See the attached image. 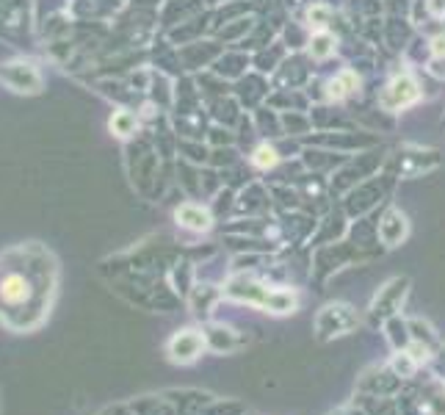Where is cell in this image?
Returning a JSON list of instances; mask_svg holds the SVG:
<instances>
[{"instance_id": "6da1fadb", "label": "cell", "mask_w": 445, "mask_h": 415, "mask_svg": "<svg viewBox=\"0 0 445 415\" xmlns=\"http://www.w3.org/2000/svg\"><path fill=\"white\" fill-rule=\"evenodd\" d=\"M418 100H421V89L412 75H396L379 94V105L385 111H401V108L415 105Z\"/></svg>"}, {"instance_id": "7a4b0ae2", "label": "cell", "mask_w": 445, "mask_h": 415, "mask_svg": "<svg viewBox=\"0 0 445 415\" xmlns=\"http://www.w3.org/2000/svg\"><path fill=\"white\" fill-rule=\"evenodd\" d=\"M36 296V288H33V280L22 271H6L0 274V302L8 305V307H22L28 305L30 299Z\"/></svg>"}, {"instance_id": "3957f363", "label": "cell", "mask_w": 445, "mask_h": 415, "mask_svg": "<svg viewBox=\"0 0 445 415\" xmlns=\"http://www.w3.org/2000/svg\"><path fill=\"white\" fill-rule=\"evenodd\" d=\"M0 78L14 89V92H22V94H36L42 89V75L33 64L28 61H11L6 67H0Z\"/></svg>"}, {"instance_id": "277c9868", "label": "cell", "mask_w": 445, "mask_h": 415, "mask_svg": "<svg viewBox=\"0 0 445 415\" xmlns=\"http://www.w3.org/2000/svg\"><path fill=\"white\" fill-rule=\"evenodd\" d=\"M169 352H172L175 360H183V363H186V360H194V357L202 352V338H200L197 332L186 330V332H180V335L172 338Z\"/></svg>"}, {"instance_id": "5b68a950", "label": "cell", "mask_w": 445, "mask_h": 415, "mask_svg": "<svg viewBox=\"0 0 445 415\" xmlns=\"http://www.w3.org/2000/svg\"><path fill=\"white\" fill-rule=\"evenodd\" d=\"M177 221H180L183 227L194 230V232L211 230V224H213L211 213H208V210H205L202 205H194V203H189V205H180V208H177Z\"/></svg>"}, {"instance_id": "8992f818", "label": "cell", "mask_w": 445, "mask_h": 415, "mask_svg": "<svg viewBox=\"0 0 445 415\" xmlns=\"http://www.w3.org/2000/svg\"><path fill=\"white\" fill-rule=\"evenodd\" d=\"M379 235H382V241H385L387 246L401 244V238L407 235V219H404L399 210H387V216H385L382 224H379Z\"/></svg>"}, {"instance_id": "52a82bcc", "label": "cell", "mask_w": 445, "mask_h": 415, "mask_svg": "<svg viewBox=\"0 0 445 415\" xmlns=\"http://www.w3.org/2000/svg\"><path fill=\"white\" fill-rule=\"evenodd\" d=\"M108 128H111V133L116 139H128V136H133L139 130V117L133 111H128V108H119V111L111 114Z\"/></svg>"}, {"instance_id": "ba28073f", "label": "cell", "mask_w": 445, "mask_h": 415, "mask_svg": "<svg viewBox=\"0 0 445 415\" xmlns=\"http://www.w3.org/2000/svg\"><path fill=\"white\" fill-rule=\"evenodd\" d=\"M357 86H360V78L354 75V72H340V75H335L332 81H329V100H346L349 94H354L357 92Z\"/></svg>"}, {"instance_id": "9c48e42d", "label": "cell", "mask_w": 445, "mask_h": 415, "mask_svg": "<svg viewBox=\"0 0 445 415\" xmlns=\"http://www.w3.org/2000/svg\"><path fill=\"white\" fill-rule=\"evenodd\" d=\"M332 50H335V39H332V33L318 31V33L310 39V56H313V58H329V56H332Z\"/></svg>"}, {"instance_id": "30bf717a", "label": "cell", "mask_w": 445, "mask_h": 415, "mask_svg": "<svg viewBox=\"0 0 445 415\" xmlns=\"http://www.w3.org/2000/svg\"><path fill=\"white\" fill-rule=\"evenodd\" d=\"M329 17H332V11H329V6H324V3H315V6L307 8V22H310L315 31H324L326 22H329Z\"/></svg>"}, {"instance_id": "8fae6325", "label": "cell", "mask_w": 445, "mask_h": 415, "mask_svg": "<svg viewBox=\"0 0 445 415\" xmlns=\"http://www.w3.org/2000/svg\"><path fill=\"white\" fill-rule=\"evenodd\" d=\"M277 161H279V155H277L274 147H268V144L257 147L254 155H252V164H254L257 169H271V167H277Z\"/></svg>"}, {"instance_id": "7c38bea8", "label": "cell", "mask_w": 445, "mask_h": 415, "mask_svg": "<svg viewBox=\"0 0 445 415\" xmlns=\"http://www.w3.org/2000/svg\"><path fill=\"white\" fill-rule=\"evenodd\" d=\"M432 53H435V58H445V33L432 39Z\"/></svg>"}, {"instance_id": "4fadbf2b", "label": "cell", "mask_w": 445, "mask_h": 415, "mask_svg": "<svg viewBox=\"0 0 445 415\" xmlns=\"http://www.w3.org/2000/svg\"><path fill=\"white\" fill-rule=\"evenodd\" d=\"M429 11L435 17H445V0H429Z\"/></svg>"}]
</instances>
